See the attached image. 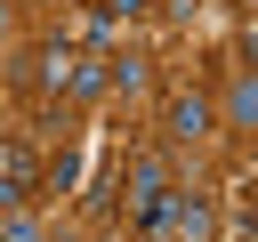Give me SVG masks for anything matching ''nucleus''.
Wrapping results in <instances>:
<instances>
[{"instance_id": "f257e3e1", "label": "nucleus", "mask_w": 258, "mask_h": 242, "mask_svg": "<svg viewBox=\"0 0 258 242\" xmlns=\"http://www.w3.org/2000/svg\"><path fill=\"white\" fill-rule=\"evenodd\" d=\"M121 194H129V226H137V242L169 234V202H177V177H169L153 153H137V161L121 169Z\"/></svg>"}, {"instance_id": "f03ea898", "label": "nucleus", "mask_w": 258, "mask_h": 242, "mask_svg": "<svg viewBox=\"0 0 258 242\" xmlns=\"http://www.w3.org/2000/svg\"><path fill=\"white\" fill-rule=\"evenodd\" d=\"M32 194H40V153L24 137H0V218L8 210H32Z\"/></svg>"}, {"instance_id": "7ed1b4c3", "label": "nucleus", "mask_w": 258, "mask_h": 242, "mask_svg": "<svg viewBox=\"0 0 258 242\" xmlns=\"http://www.w3.org/2000/svg\"><path fill=\"white\" fill-rule=\"evenodd\" d=\"M210 129H218V105H210L202 89H169V97H161V137L194 145V137H210Z\"/></svg>"}, {"instance_id": "20e7f679", "label": "nucleus", "mask_w": 258, "mask_h": 242, "mask_svg": "<svg viewBox=\"0 0 258 242\" xmlns=\"http://www.w3.org/2000/svg\"><path fill=\"white\" fill-rule=\"evenodd\" d=\"M169 242H218V202L202 186H177L169 202Z\"/></svg>"}, {"instance_id": "39448f33", "label": "nucleus", "mask_w": 258, "mask_h": 242, "mask_svg": "<svg viewBox=\"0 0 258 242\" xmlns=\"http://www.w3.org/2000/svg\"><path fill=\"white\" fill-rule=\"evenodd\" d=\"M105 89H113V56H73L64 97H81V105H89V97H105Z\"/></svg>"}, {"instance_id": "423d86ee", "label": "nucleus", "mask_w": 258, "mask_h": 242, "mask_svg": "<svg viewBox=\"0 0 258 242\" xmlns=\"http://www.w3.org/2000/svg\"><path fill=\"white\" fill-rule=\"evenodd\" d=\"M218 113H226L234 129H258V73H242V81L226 89V105H218Z\"/></svg>"}, {"instance_id": "0eeeda50", "label": "nucleus", "mask_w": 258, "mask_h": 242, "mask_svg": "<svg viewBox=\"0 0 258 242\" xmlns=\"http://www.w3.org/2000/svg\"><path fill=\"white\" fill-rule=\"evenodd\" d=\"M73 186H81V153L64 145V153H48V161H40V194H73Z\"/></svg>"}, {"instance_id": "6e6552de", "label": "nucleus", "mask_w": 258, "mask_h": 242, "mask_svg": "<svg viewBox=\"0 0 258 242\" xmlns=\"http://www.w3.org/2000/svg\"><path fill=\"white\" fill-rule=\"evenodd\" d=\"M0 242H48V234H40L32 210H8V218H0Z\"/></svg>"}, {"instance_id": "1a4fd4ad", "label": "nucleus", "mask_w": 258, "mask_h": 242, "mask_svg": "<svg viewBox=\"0 0 258 242\" xmlns=\"http://www.w3.org/2000/svg\"><path fill=\"white\" fill-rule=\"evenodd\" d=\"M105 8H113V16H137V8H145V0H105Z\"/></svg>"}, {"instance_id": "9d476101", "label": "nucleus", "mask_w": 258, "mask_h": 242, "mask_svg": "<svg viewBox=\"0 0 258 242\" xmlns=\"http://www.w3.org/2000/svg\"><path fill=\"white\" fill-rule=\"evenodd\" d=\"M242 48H250V65H258V16H250V32H242Z\"/></svg>"}, {"instance_id": "9b49d317", "label": "nucleus", "mask_w": 258, "mask_h": 242, "mask_svg": "<svg viewBox=\"0 0 258 242\" xmlns=\"http://www.w3.org/2000/svg\"><path fill=\"white\" fill-rule=\"evenodd\" d=\"M234 8H242V16H258V0H234Z\"/></svg>"}, {"instance_id": "f8f14e48", "label": "nucleus", "mask_w": 258, "mask_h": 242, "mask_svg": "<svg viewBox=\"0 0 258 242\" xmlns=\"http://www.w3.org/2000/svg\"><path fill=\"white\" fill-rule=\"evenodd\" d=\"M153 242H169V234H153Z\"/></svg>"}]
</instances>
